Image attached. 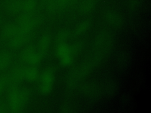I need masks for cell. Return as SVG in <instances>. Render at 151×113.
<instances>
[{
	"mask_svg": "<svg viewBox=\"0 0 151 113\" xmlns=\"http://www.w3.org/2000/svg\"><path fill=\"white\" fill-rule=\"evenodd\" d=\"M40 90L42 94H49L52 89L54 81V71L51 68L45 70L41 76Z\"/></svg>",
	"mask_w": 151,
	"mask_h": 113,
	"instance_id": "obj_1",
	"label": "cell"
},
{
	"mask_svg": "<svg viewBox=\"0 0 151 113\" xmlns=\"http://www.w3.org/2000/svg\"><path fill=\"white\" fill-rule=\"evenodd\" d=\"M104 19L110 25L119 28L121 27L123 24V19L122 16L117 12L108 9L103 13Z\"/></svg>",
	"mask_w": 151,
	"mask_h": 113,
	"instance_id": "obj_2",
	"label": "cell"
},
{
	"mask_svg": "<svg viewBox=\"0 0 151 113\" xmlns=\"http://www.w3.org/2000/svg\"><path fill=\"white\" fill-rule=\"evenodd\" d=\"M109 42V32L106 30H103L100 32L95 37L93 41V48L95 51L101 52V49L103 50L104 48L107 47Z\"/></svg>",
	"mask_w": 151,
	"mask_h": 113,
	"instance_id": "obj_3",
	"label": "cell"
},
{
	"mask_svg": "<svg viewBox=\"0 0 151 113\" xmlns=\"http://www.w3.org/2000/svg\"><path fill=\"white\" fill-rule=\"evenodd\" d=\"M97 0H82L79 4V12L83 15L91 13L97 5Z\"/></svg>",
	"mask_w": 151,
	"mask_h": 113,
	"instance_id": "obj_4",
	"label": "cell"
},
{
	"mask_svg": "<svg viewBox=\"0 0 151 113\" xmlns=\"http://www.w3.org/2000/svg\"><path fill=\"white\" fill-rule=\"evenodd\" d=\"M51 41V35L48 33H44L41 37L40 42H39V50L38 52L44 56L47 53L48 48L50 45Z\"/></svg>",
	"mask_w": 151,
	"mask_h": 113,
	"instance_id": "obj_5",
	"label": "cell"
},
{
	"mask_svg": "<svg viewBox=\"0 0 151 113\" xmlns=\"http://www.w3.org/2000/svg\"><path fill=\"white\" fill-rule=\"evenodd\" d=\"M91 21L89 19H87L80 23L74 29L72 36L74 37L78 36L85 32H86L91 27Z\"/></svg>",
	"mask_w": 151,
	"mask_h": 113,
	"instance_id": "obj_6",
	"label": "cell"
},
{
	"mask_svg": "<svg viewBox=\"0 0 151 113\" xmlns=\"http://www.w3.org/2000/svg\"><path fill=\"white\" fill-rule=\"evenodd\" d=\"M56 55L60 59L66 55H70V46L65 42L58 44L56 50Z\"/></svg>",
	"mask_w": 151,
	"mask_h": 113,
	"instance_id": "obj_7",
	"label": "cell"
},
{
	"mask_svg": "<svg viewBox=\"0 0 151 113\" xmlns=\"http://www.w3.org/2000/svg\"><path fill=\"white\" fill-rule=\"evenodd\" d=\"M71 35L70 30L68 28H63L61 29L56 36V41L58 44L65 42Z\"/></svg>",
	"mask_w": 151,
	"mask_h": 113,
	"instance_id": "obj_8",
	"label": "cell"
},
{
	"mask_svg": "<svg viewBox=\"0 0 151 113\" xmlns=\"http://www.w3.org/2000/svg\"><path fill=\"white\" fill-rule=\"evenodd\" d=\"M81 92L86 95L93 96L96 94L98 89L96 85L90 83L85 84L81 88Z\"/></svg>",
	"mask_w": 151,
	"mask_h": 113,
	"instance_id": "obj_9",
	"label": "cell"
},
{
	"mask_svg": "<svg viewBox=\"0 0 151 113\" xmlns=\"http://www.w3.org/2000/svg\"><path fill=\"white\" fill-rule=\"evenodd\" d=\"M85 45V43L84 41H80L75 42L71 46H70V54L73 57L78 55L83 49Z\"/></svg>",
	"mask_w": 151,
	"mask_h": 113,
	"instance_id": "obj_10",
	"label": "cell"
},
{
	"mask_svg": "<svg viewBox=\"0 0 151 113\" xmlns=\"http://www.w3.org/2000/svg\"><path fill=\"white\" fill-rule=\"evenodd\" d=\"M37 6V0L22 1V9L26 12L30 13L34 11Z\"/></svg>",
	"mask_w": 151,
	"mask_h": 113,
	"instance_id": "obj_11",
	"label": "cell"
},
{
	"mask_svg": "<svg viewBox=\"0 0 151 113\" xmlns=\"http://www.w3.org/2000/svg\"><path fill=\"white\" fill-rule=\"evenodd\" d=\"M129 62V56L127 52H122L119 55L117 59V65L119 67L123 68L126 67Z\"/></svg>",
	"mask_w": 151,
	"mask_h": 113,
	"instance_id": "obj_12",
	"label": "cell"
},
{
	"mask_svg": "<svg viewBox=\"0 0 151 113\" xmlns=\"http://www.w3.org/2000/svg\"><path fill=\"white\" fill-rule=\"evenodd\" d=\"M117 89V84L114 81H111L106 84L105 87V92L107 95H111L116 92Z\"/></svg>",
	"mask_w": 151,
	"mask_h": 113,
	"instance_id": "obj_13",
	"label": "cell"
},
{
	"mask_svg": "<svg viewBox=\"0 0 151 113\" xmlns=\"http://www.w3.org/2000/svg\"><path fill=\"white\" fill-rule=\"evenodd\" d=\"M25 76L29 81H35L38 76V69L35 67H31L27 69Z\"/></svg>",
	"mask_w": 151,
	"mask_h": 113,
	"instance_id": "obj_14",
	"label": "cell"
},
{
	"mask_svg": "<svg viewBox=\"0 0 151 113\" xmlns=\"http://www.w3.org/2000/svg\"><path fill=\"white\" fill-rule=\"evenodd\" d=\"M144 0H129L127 3L128 8L131 11L137 9L142 4Z\"/></svg>",
	"mask_w": 151,
	"mask_h": 113,
	"instance_id": "obj_15",
	"label": "cell"
},
{
	"mask_svg": "<svg viewBox=\"0 0 151 113\" xmlns=\"http://www.w3.org/2000/svg\"><path fill=\"white\" fill-rule=\"evenodd\" d=\"M73 0H55L56 8L63 9L66 8Z\"/></svg>",
	"mask_w": 151,
	"mask_h": 113,
	"instance_id": "obj_16",
	"label": "cell"
},
{
	"mask_svg": "<svg viewBox=\"0 0 151 113\" xmlns=\"http://www.w3.org/2000/svg\"><path fill=\"white\" fill-rule=\"evenodd\" d=\"M60 62L63 65L68 66L72 63V62L73 61V57L70 54V55H66V56L60 58Z\"/></svg>",
	"mask_w": 151,
	"mask_h": 113,
	"instance_id": "obj_17",
	"label": "cell"
},
{
	"mask_svg": "<svg viewBox=\"0 0 151 113\" xmlns=\"http://www.w3.org/2000/svg\"><path fill=\"white\" fill-rule=\"evenodd\" d=\"M13 1V0H6V2H8V1Z\"/></svg>",
	"mask_w": 151,
	"mask_h": 113,
	"instance_id": "obj_18",
	"label": "cell"
}]
</instances>
